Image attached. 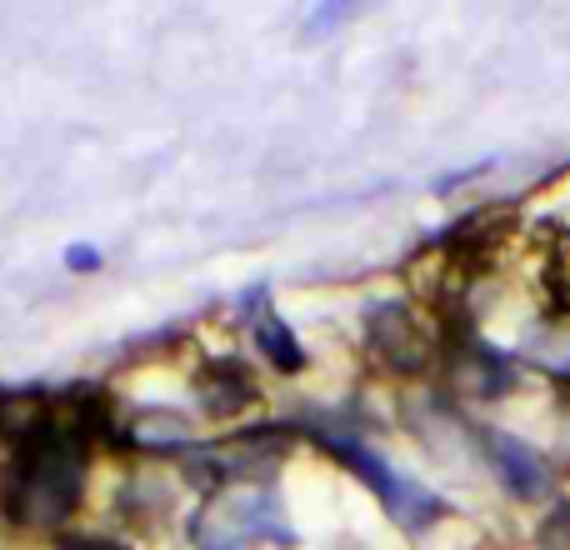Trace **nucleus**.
<instances>
[{
	"label": "nucleus",
	"instance_id": "obj_11",
	"mask_svg": "<svg viewBox=\"0 0 570 550\" xmlns=\"http://www.w3.org/2000/svg\"><path fill=\"white\" fill-rule=\"evenodd\" d=\"M361 10L351 6V0H341V6H315V10H305V20H301V36L305 40H325V36H335V30L345 26V20H355Z\"/></svg>",
	"mask_w": 570,
	"mask_h": 550
},
{
	"label": "nucleus",
	"instance_id": "obj_13",
	"mask_svg": "<svg viewBox=\"0 0 570 550\" xmlns=\"http://www.w3.org/2000/svg\"><path fill=\"white\" fill-rule=\"evenodd\" d=\"M60 266H66L70 275H96L100 266H106V256H100L90 240H76V246H66L60 251Z\"/></svg>",
	"mask_w": 570,
	"mask_h": 550
},
{
	"label": "nucleus",
	"instance_id": "obj_9",
	"mask_svg": "<svg viewBox=\"0 0 570 550\" xmlns=\"http://www.w3.org/2000/svg\"><path fill=\"white\" fill-rule=\"evenodd\" d=\"M200 445H206V441H200L196 421H190L186 411H176V405H146V411H136L130 421H120L110 451L156 455V461H166V455H180V461H190Z\"/></svg>",
	"mask_w": 570,
	"mask_h": 550
},
{
	"label": "nucleus",
	"instance_id": "obj_5",
	"mask_svg": "<svg viewBox=\"0 0 570 550\" xmlns=\"http://www.w3.org/2000/svg\"><path fill=\"white\" fill-rule=\"evenodd\" d=\"M475 451H481V475L511 505L551 511L566 495L561 461L551 455L546 441H531V435L511 431V425H501V421H481L475 425Z\"/></svg>",
	"mask_w": 570,
	"mask_h": 550
},
{
	"label": "nucleus",
	"instance_id": "obj_6",
	"mask_svg": "<svg viewBox=\"0 0 570 550\" xmlns=\"http://www.w3.org/2000/svg\"><path fill=\"white\" fill-rule=\"evenodd\" d=\"M236 311L246 315L250 345H256V355L271 365V371L285 375V381H295V375L311 371V351H305V341L295 335V325L276 311V301H271V285H266V281H256L250 291H240V295H236Z\"/></svg>",
	"mask_w": 570,
	"mask_h": 550
},
{
	"label": "nucleus",
	"instance_id": "obj_14",
	"mask_svg": "<svg viewBox=\"0 0 570 550\" xmlns=\"http://www.w3.org/2000/svg\"><path fill=\"white\" fill-rule=\"evenodd\" d=\"M0 395H6V385H0Z\"/></svg>",
	"mask_w": 570,
	"mask_h": 550
},
{
	"label": "nucleus",
	"instance_id": "obj_8",
	"mask_svg": "<svg viewBox=\"0 0 570 550\" xmlns=\"http://www.w3.org/2000/svg\"><path fill=\"white\" fill-rule=\"evenodd\" d=\"M190 395L206 421H236L261 401V381L240 355H200L190 371Z\"/></svg>",
	"mask_w": 570,
	"mask_h": 550
},
{
	"label": "nucleus",
	"instance_id": "obj_2",
	"mask_svg": "<svg viewBox=\"0 0 570 550\" xmlns=\"http://www.w3.org/2000/svg\"><path fill=\"white\" fill-rule=\"evenodd\" d=\"M361 351L401 385H435L445 361V321L411 295H375L361 311Z\"/></svg>",
	"mask_w": 570,
	"mask_h": 550
},
{
	"label": "nucleus",
	"instance_id": "obj_1",
	"mask_svg": "<svg viewBox=\"0 0 570 550\" xmlns=\"http://www.w3.org/2000/svg\"><path fill=\"white\" fill-rule=\"evenodd\" d=\"M295 425H301V441L305 445L325 451L345 475H355V481L375 495V505L385 511V521H391L395 531L425 541V536L445 531V526L455 521V501H451V495L435 491V485L421 481V475H411L405 465H395L391 455H385L381 445L365 435V425L355 421V415L321 411V415H301Z\"/></svg>",
	"mask_w": 570,
	"mask_h": 550
},
{
	"label": "nucleus",
	"instance_id": "obj_12",
	"mask_svg": "<svg viewBox=\"0 0 570 550\" xmlns=\"http://www.w3.org/2000/svg\"><path fill=\"white\" fill-rule=\"evenodd\" d=\"M50 550H136L130 541H120V536H110V531H60L56 541H50Z\"/></svg>",
	"mask_w": 570,
	"mask_h": 550
},
{
	"label": "nucleus",
	"instance_id": "obj_4",
	"mask_svg": "<svg viewBox=\"0 0 570 550\" xmlns=\"http://www.w3.org/2000/svg\"><path fill=\"white\" fill-rule=\"evenodd\" d=\"M301 445V425L295 421H256L236 425L230 435L206 441L186 461V475L200 495L226 491V485H276L281 465L291 461V451Z\"/></svg>",
	"mask_w": 570,
	"mask_h": 550
},
{
	"label": "nucleus",
	"instance_id": "obj_3",
	"mask_svg": "<svg viewBox=\"0 0 570 550\" xmlns=\"http://www.w3.org/2000/svg\"><path fill=\"white\" fill-rule=\"evenodd\" d=\"M291 550L301 531L291 526L276 485H226L206 491L186 515V550Z\"/></svg>",
	"mask_w": 570,
	"mask_h": 550
},
{
	"label": "nucleus",
	"instance_id": "obj_7",
	"mask_svg": "<svg viewBox=\"0 0 570 550\" xmlns=\"http://www.w3.org/2000/svg\"><path fill=\"white\" fill-rule=\"evenodd\" d=\"M511 355L521 361L525 375H535V381L570 395V305L556 301L546 311L525 315L511 341Z\"/></svg>",
	"mask_w": 570,
	"mask_h": 550
},
{
	"label": "nucleus",
	"instance_id": "obj_10",
	"mask_svg": "<svg viewBox=\"0 0 570 550\" xmlns=\"http://www.w3.org/2000/svg\"><path fill=\"white\" fill-rule=\"evenodd\" d=\"M170 505H176V485L166 481V475H130L126 485H120V511L130 515V521L140 526H156L160 515H170Z\"/></svg>",
	"mask_w": 570,
	"mask_h": 550
}]
</instances>
